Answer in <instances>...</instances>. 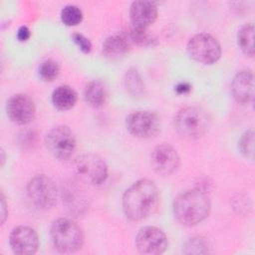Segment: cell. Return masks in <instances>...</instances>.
Segmentation results:
<instances>
[{"label":"cell","mask_w":255,"mask_h":255,"mask_svg":"<svg viewBox=\"0 0 255 255\" xmlns=\"http://www.w3.org/2000/svg\"><path fill=\"white\" fill-rule=\"evenodd\" d=\"M187 52L194 61L209 65L220 58L221 47L219 42L210 34L199 33L189 39Z\"/></svg>","instance_id":"6"},{"label":"cell","mask_w":255,"mask_h":255,"mask_svg":"<svg viewBox=\"0 0 255 255\" xmlns=\"http://www.w3.org/2000/svg\"><path fill=\"white\" fill-rule=\"evenodd\" d=\"M84 98L94 108H100L105 105L108 99V89L105 83L100 80L91 81L85 88Z\"/></svg>","instance_id":"18"},{"label":"cell","mask_w":255,"mask_h":255,"mask_svg":"<svg viewBox=\"0 0 255 255\" xmlns=\"http://www.w3.org/2000/svg\"><path fill=\"white\" fill-rule=\"evenodd\" d=\"M135 245L142 254H161L167 248V238L161 229L154 226H145L136 234Z\"/></svg>","instance_id":"10"},{"label":"cell","mask_w":255,"mask_h":255,"mask_svg":"<svg viewBox=\"0 0 255 255\" xmlns=\"http://www.w3.org/2000/svg\"><path fill=\"white\" fill-rule=\"evenodd\" d=\"M253 38H254V25L252 23H247L241 27L238 32V44L243 51L249 57H253L254 55V46H253Z\"/></svg>","instance_id":"20"},{"label":"cell","mask_w":255,"mask_h":255,"mask_svg":"<svg viewBox=\"0 0 255 255\" xmlns=\"http://www.w3.org/2000/svg\"><path fill=\"white\" fill-rule=\"evenodd\" d=\"M125 83L128 92L132 97H141L143 95L144 86L138 72L135 69H130L127 71Z\"/></svg>","instance_id":"21"},{"label":"cell","mask_w":255,"mask_h":255,"mask_svg":"<svg viewBox=\"0 0 255 255\" xmlns=\"http://www.w3.org/2000/svg\"><path fill=\"white\" fill-rule=\"evenodd\" d=\"M59 65L53 60H46L39 67V75L45 81H53L59 75Z\"/></svg>","instance_id":"24"},{"label":"cell","mask_w":255,"mask_h":255,"mask_svg":"<svg viewBox=\"0 0 255 255\" xmlns=\"http://www.w3.org/2000/svg\"><path fill=\"white\" fill-rule=\"evenodd\" d=\"M45 143L55 157L68 159L76 149V136L67 126H57L52 128L46 134Z\"/></svg>","instance_id":"7"},{"label":"cell","mask_w":255,"mask_h":255,"mask_svg":"<svg viewBox=\"0 0 255 255\" xmlns=\"http://www.w3.org/2000/svg\"><path fill=\"white\" fill-rule=\"evenodd\" d=\"M231 92L241 104H249L254 99V76L250 70L238 72L232 80Z\"/></svg>","instance_id":"15"},{"label":"cell","mask_w":255,"mask_h":255,"mask_svg":"<svg viewBox=\"0 0 255 255\" xmlns=\"http://www.w3.org/2000/svg\"><path fill=\"white\" fill-rule=\"evenodd\" d=\"M239 148L241 152L249 158H253L254 156V131L253 129H249L245 131L240 139H239Z\"/></svg>","instance_id":"25"},{"label":"cell","mask_w":255,"mask_h":255,"mask_svg":"<svg viewBox=\"0 0 255 255\" xmlns=\"http://www.w3.org/2000/svg\"><path fill=\"white\" fill-rule=\"evenodd\" d=\"M7 216V206L5 202L4 195L1 193V223H3Z\"/></svg>","instance_id":"29"},{"label":"cell","mask_w":255,"mask_h":255,"mask_svg":"<svg viewBox=\"0 0 255 255\" xmlns=\"http://www.w3.org/2000/svg\"><path fill=\"white\" fill-rule=\"evenodd\" d=\"M129 48L128 41L122 34H114L109 36L103 43V55L111 60H117L125 56Z\"/></svg>","instance_id":"17"},{"label":"cell","mask_w":255,"mask_h":255,"mask_svg":"<svg viewBox=\"0 0 255 255\" xmlns=\"http://www.w3.org/2000/svg\"><path fill=\"white\" fill-rule=\"evenodd\" d=\"M176 90L178 91V93H185L186 91H189L190 90V86H188L186 83H183V84H180L179 86H177Z\"/></svg>","instance_id":"30"},{"label":"cell","mask_w":255,"mask_h":255,"mask_svg":"<svg viewBox=\"0 0 255 255\" xmlns=\"http://www.w3.org/2000/svg\"><path fill=\"white\" fill-rule=\"evenodd\" d=\"M27 194L37 207L49 209L56 203L58 190L50 177L45 174H38L29 181Z\"/></svg>","instance_id":"8"},{"label":"cell","mask_w":255,"mask_h":255,"mask_svg":"<svg viewBox=\"0 0 255 255\" xmlns=\"http://www.w3.org/2000/svg\"><path fill=\"white\" fill-rule=\"evenodd\" d=\"M78 100L77 92L67 85H62L56 88L52 94V103L58 109L62 111L73 108Z\"/></svg>","instance_id":"19"},{"label":"cell","mask_w":255,"mask_h":255,"mask_svg":"<svg viewBox=\"0 0 255 255\" xmlns=\"http://www.w3.org/2000/svg\"><path fill=\"white\" fill-rule=\"evenodd\" d=\"M63 201L71 212H82L88 205L87 196L81 186L76 183H68L63 190Z\"/></svg>","instance_id":"16"},{"label":"cell","mask_w":255,"mask_h":255,"mask_svg":"<svg viewBox=\"0 0 255 255\" xmlns=\"http://www.w3.org/2000/svg\"><path fill=\"white\" fill-rule=\"evenodd\" d=\"M9 243L14 253L28 255L37 251L39 247V238L33 228L20 225L11 231Z\"/></svg>","instance_id":"13"},{"label":"cell","mask_w":255,"mask_h":255,"mask_svg":"<svg viewBox=\"0 0 255 255\" xmlns=\"http://www.w3.org/2000/svg\"><path fill=\"white\" fill-rule=\"evenodd\" d=\"M207 244L206 242L200 238V237H194L192 239H190L186 245L185 248L186 250L184 251L185 253H205L207 252Z\"/></svg>","instance_id":"26"},{"label":"cell","mask_w":255,"mask_h":255,"mask_svg":"<svg viewBox=\"0 0 255 255\" xmlns=\"http://www.w3.org/2000/svg\"><path fill=\"white\" fill-rule=\"evenodd\" d=\"M157 16V8L151 1L138 0L133 1L129 9V17L131 26L147 29L151 25Z\"/></svg>","instance_id":"14"},{"label":"cell","mask_w":255,"mask_h":255,"mask_svg":"<svg viewBox=\"0 0 255 255\" xmlns=\"http://www.w3.org/2000/svg\"><path fill=\"white\" fill-rule=\"evenodd\" d=\"M54 246L63 253H72L79 250L84 242L81 228L68 218L55 220L50 229Z\"/></svg>","instance_id":"4"},{"label":"cell","mask_w":255,"mask_h":255,"mask_svg":"<svg viewBox=\"0 0 255 255\" xmlns=\"http://www.w3.org/2000/svg\"><path fill=\"white\" fill-rule=\"evenodd\" d=\"M83 19L82 10L76 5H66L61 10V20L68 26H74L79 24Z\"/></svg>","instance_id":"22"},{"label":"cell","mask_w":255,"mask_h":255,"mask_svg":"<svg viewBox=\"0 0 255 255\" xmlns=\"http://www.w3.org/2000/svg\"><path fill=\"white\" fill-rule=\"evenodd\" d=\"M210 199L201 189H190L178 194L173 201V214L182 225L192 226L204 220L210 212Z\"/></svg>","instance_id":"2"},{"label":"cell","mask_w":255,"mask_h":255,"mask_svg":"<svg viewBox=\"0 0 255 255\" xmlns=\"http://www.w3.org/2000/svg\"><path fill=\"white\" fill-rule=\"evenodd\" d=\"M158 200V190L153 181L149 179L137 180L124 194V212L130 220H143L154 213Z\"/></svg>","instance_id":"1"},{"label":"cell","mask_w":255,"mask_h":255,"mask_svg":"<svg viewBox=\"0 0 255 255\" xmlns=\"http://www.w3.org/2000/svg\"><path fill=\"white\" fill-rule=\"evenodd\" d=\"M17 37L20 41H26L30 37V30L28 29L27 26H21L18 29L17 32Z\"/></svg>","instance_id":"28"},{"label":"cell","mask_w":255,"mask_h":255,"mask_svg":"<svg viewBox=\"0 0 255 255\" xmlns=\"http://www.w3.org/2000/svg\"><path fill=\"white\" fill-rule=\"evenodd\" d=\"M179 155L177 151L167 143H161L154 147L150 154L152 168L161 175L173 173L179 166Z\"/></svg>","instance_id":"11"},{"label":"cell","mask_w":255,"mask_h":255,"mask_svg":"<svg viewBox=\"0 0 255 255\" xmlns=\"http://www.w3.org/2000/svg\"><path fill=\"white\" fill-rule=\"evenodd\" d=\"M74 171L82 181L94 185L103 183L108 176V166L105 160L94 153L77 157L74 161Z\"/></svg>","instance_id":"5"},{"label":"cell","mask_w":255,"mask_h":255,"mask_svg":"<svg viewBox=\"0 0 255 255\" xmlns=\"http://www.w3.org/2000/svg\"><path fill=\"white\" fill-rule=\"evenodd\" d=\"M176 131L185 138L194 139L204 135L210 127V118L201 108L190 106L181 109L174 118Z\"/></svg>","instance_id":"3"},{"label":"cell","mask_w":255,"mask_h":255,"mask_svg":"<svg viewBox=\"0 0 255 255\" xmlns=\"http://www.w3.org/2000/svg\"><path fill=\"white\" fill-rule=\"evenodd\" d=\"M129 37L134 43L143 47L152 46L156 40L155 37L147 31V29L137 28L133 26H131L129 30Z\"/></svg>","instance_id":"23"},{"label":"cell","mask_w":255,"mask_h":255,"mask_svg":"<svg viewBox=\"0 0 255 255\" xmlns=\"http://www.w3.org/2000/svg\"><path fill=\"white\" fill-rule=\"evenodd\" d=\"M73 41L78 45V47L84 52V53H89L92 49V44L90 42V40L85 37L84 35L80 34V33H74L72 35Z\"/></svg>","instance_id":"27"},{"label":"cell","mask_w":255,"mask_h":255,"mask_svg":"<svg viewBox=\"0 0 255 255\" xmlns=\"http://www.w3.org/2000/svg\"><path fill=\"white\" fill-rule=\"evenodd\" d=\"M128 130L134 136L150 138L155 136L161 128L159 117L149 111H136L127 117Z\"/></svg>","instance_id":"9"},{"label":"cell","mask_w":255,"mask_h":255,"mask_svg":"<svg viewBox=\"0 0 255 255\" xmlns=\"http://www.w3.org/2000/svg\"><path fill=\"white\" fill-rule=\"evenodd\" d=\"M6 112L12 122L18 125H26L34 119L35 105L28 95L17 94L8 100Z\"/></svg>","instance_id":"12"}]
</instances>
